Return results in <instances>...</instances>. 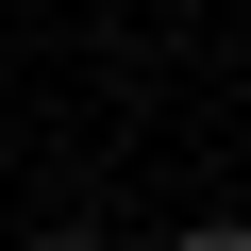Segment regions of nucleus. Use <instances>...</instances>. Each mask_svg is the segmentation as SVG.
<instances>
[{"instance_id": "2", "label": "nucleus", "mask_w": 251, "mask_h": 251, "mask_svg": "<svg viewBox=\"0 0 251 251\" xmlns=\"http://www.w3.org/2000/svg\"><path fill=\"white\" fill-rule=\"evenodd\" d=\"M50 251H117V234H50Z\"/></svg>"}, {"instance_id": "1", "label": "nucleus", "mask_w": 251, "mask_h": 251, "mask_svg": "<svg viewBox=\"0 0 251 251\" xmlns=\"http://www.w3.org/2000/svg\"><path fill=\"white\" fill-rule=\"evenodd\" d=\"M168 251H251V218H184V234H168Z\"/></svg>"}]
</instances>
